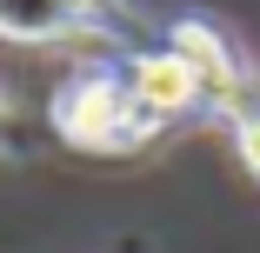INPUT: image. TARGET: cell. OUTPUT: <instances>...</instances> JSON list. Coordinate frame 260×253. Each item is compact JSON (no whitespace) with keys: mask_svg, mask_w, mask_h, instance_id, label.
<instances>
[{"mask_svg":"<svg viewBox=\"0 0 260 253\" xmlns=\"http://www.w3.org/2000/svg\"><path fill=\"white\" fill-rule=\"evenodd\" d=\"M234 147H240V160L260 173V107H253V114H240V127H234Z\"/></svg>","mask_w":260,"mask_h":253,"instance_id":"5","label":"cell"},{"mask_svg":"<svg viewBox=\"0 0 260 253\" xmlns=\"http://www.w3.org/2000/svg\"><path fill=\"white\" fill-rule=\"evenodd\" d=\"M54 127H60L74 147H93V154H127V147L147 140L160 120L134 100L127 74H120V80H114V74H74V80L60 87V100H54Z\"/></svg>","mask_w":260,"mask_h":253,"instance_id":"1","label":"cell"},{"mask_svg":"<svg viewBox=\"0 0 260 253\" xmlns=\"http://www.w3.org/2000/svg\"><path fill=\"white\" fill-rule=\"evenodd\" d=\"M107 27V0H0V40L47 47V40H74Z\"/></svg>","mask_w":260,"mask_h":253,"instance_id":"3","label":"cell"},{"mask_svg":"<svg viewBox=\"0 0 260 253\" xmlns=\"http://www.w3.org/2000/svg\"><path fill=\"white\" fill-rule=\"evenodd\" d=\"M167 47H180V54L193 60V74L207 80V93H234L240 87V67H234V54H227V40L214 33V27H200V20H187V27H174V40Z\"/></svg>","mask_w":260,"mask_h":253,"instance_id":"4","label":"cell"},{"mask_svg":"<svg viewBox=\"0 0 260 253\" xmlns=\"http://www.w3.org/2000/svg\"><path fill=\"white\" fill-rule=\"evenodd\" d=\"M0 120H7V107H0Z\"/></svg>","mask_w":260,"mask_h":253,"instance_id":"6","label":"cell"},{"mask_svg":"<svg viewBox=\"0 0 260 253\" xmlns=\"http://www.w3.org/2000/svg\"><path fill=\"white\" fill-rule=\"evenodd\" d=\"M127 87H134V100H140L153 120H174V114H187V107L207 100V80L193 74V60L180 54V47L134 54V60H127Z\"/></svg>","mask_w":260,"mask_h":253,"instance_id":"2","label":"cell"}]
</instances>
